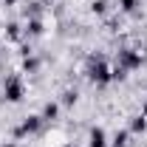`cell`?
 Listing matches in <instances>:
<instances>
[{"mask_svg":"<svg viewBox=\"0 0 147 147\" xmlns=\"http://www.w3.org/2000/svg\"><path fill=\"white\" fill-rule=\"evenodd\" d=\"M6 99H9V102H20V99H23V85H20L17 79L9 82V88H6Z\"/></svg>","mask_w":147,"mask_h":147,"instance_id":"1","label":"cell"},{"mask_svg":"<svg viewBox=\"0 0 147 147\" xmlns=\"http://www.w3.org/2000/svg\"><path fill=\"white\" fill-rule=\"evenodd\" d=\"M91 147H105V133L102 130H93L91 133Z\"/></svg>","mask_w":147,"mask_h":147,"instance_id":"2","label":"cell"}]
</instances>
